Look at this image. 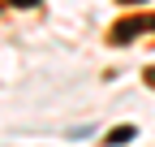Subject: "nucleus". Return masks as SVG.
<instances>
[{
    "label": "nucleus",
    "mask_w": 155,
    "mask_h": 147,
    "mask_svg": "<svg viewBox=\"0 0 155 147\" xmlns=\"http://www.w3.org/2000/svg\"><path fill=\"white\" fill-rule=\"evenodd\" d=\"M134 134H138V130H134V125H116V130L108 134V143H112V147H121V143H129Z\"/></svg>",
    "instance_id": "nucleus-2"
},
{
    "label": "nucleus",
    "mask_w": 155,
    "mask_h": 147,
    "mask_svg": "<svg viewBox=\"0 0 155 147\" xmlns=\"http://www.w3.org/2000/svg\"><path fill=\"white\" fill-rule=\"evenodd\" d=\"M9 5H17V9H30V5H39V0H9Z\"/></svg>",
    "instance_id": "nucleus-3"
},
{
    "label": "nucleus",
    "mask_w": 155,
    "mask_h": 147,
    "mask_svg": "<svg viewBox=\"0 0 155 147\" xmlns=\"http://www.w3.org/2000/svg\"><path fill=\"white\" fill-rule=\"evenodd\" d=\"M147 87H155V69H147Z\"/></svg>",
    "instance_id": "nucleus-4"
},
{
    "label": "nucleus",
    "mask_w": 155,
    "mask_h": 147,
    "mask_svg": "<svg viewBox=\"0 0 155 147\" xmlns=\"http://www.w3.org/2000/svg\"><path fill=\"white\" fill-rule=\"evenodd\" d=\"M151 30H155V17H151Z\"/></svg>",
    "instance_id": "nucleus-6"
},
{
    "label": "nucleus",
    "mask_w": 155,
    "mask_h": 147,
    "mask_svg": "<svg viewBox=\"0 0 155 147\" xmlns=\"http://www.w3.org/2000/svg\"><path fill=\"white\" fill-rule=\"evenodd\" d=\"M142 30H151V17H125V22H116L108 30V39L112 43H134V35H142Z\"/></svg>",
    "instance_id": "nucleus-1"
},
{
    "label": "nucleus",
    "mask_w": 155,
    "mask_h": 147,
    "mask_svg": "<svg viewBox=\"0 0 155 147\" xmlns=\"http://www.w3.org/2000/svg\"><path fill=\"white\" fill-rule=\"evenodd\" d=\"M121 5H142V0H121Z\"/></svg>",
    "instance_id": "nucleus-5"
}]
</instances>
